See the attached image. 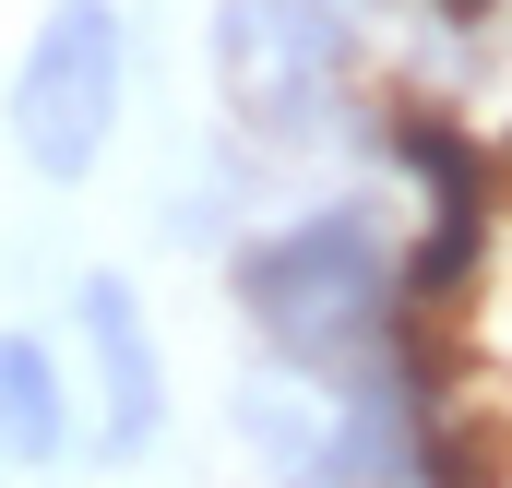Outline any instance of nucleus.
I'll return each instance as SVG.
<instances>
[{
  "label": "nucleus",
  "instance_id": "obj_4",
  "mask_svg": "<svg viewBox=\"0 0 512 488\" xmlns=\"http://www.w3.org/2000/svg\"><path fill=\"white\" fill-rule=\"evenodd\" d=\"M60 322H72V381H84V453L108 477L155 465L167 417H179V369H167V334H155L143 286L120 262H84L72 298H60Z\"/></svg>",
  "mask_w": 512,
  "mask_h": 488
},
{
  "label": "nucleus",
  "instance_id": "obj_7",
  "mask_svg": "<svg viewBox=\"0 0 512 488\" xmlns=\"http://www.w3.org/2000/svg\"><path fill=\"white\" fill-rule=\"evenodd\" d=\"M346 24H370V48H382V24H393V0H334Z\"/></svg>",
  "mask_w": 512,
  "mask_h": 488
},
{
  "label": "nucleus",
  "instance_id": "obj_1",
  "mask_svg": "<svg viewBox=\"0 0 512 488\" xmlns=\"http://www.w3.org/2000/svg\"><path fill=\"white\" fill-rule=\"evenodd\" d=\"M227 298L262 358L334 381L405 322V203L358 179V191H310V203L251 215L227 250Z\"/></svg>",
  "mask_w": 512,
  "mask_h": 488
},
{
  "label": "nucleus",
  "instance_id": "obj_2",
  "mask_svg": "<svg viewBox=\"0 0 512 488\" xmlns=\"http://www.w3.org/2000/svg\"><path fill=\"white\" fill-rule=\"evenodd\" d=\"M203 72H215L227 131L251 143L262 167L334 155L370 120V24H346L334 0H215Z\"/></svg>",
  "mask_w": 512,
  "mask_h": 488
},
{
  "label": "nucleus",
  "instance_id": "obj_5",
  "mask_svg": "<svg viewBox=\"0 0 512 488\" xmlns=\"http://www.w3.org/2000/svg\"><path fill=\"white\" fill-rule=\"evenodd\" d=\"M227 429L262 465V488H334V381H310L286 358H251L239 393H227Z\"/></svg>",
  "mask_w": 512,
  "mask_h": 488
},
{
  "label": "nucleus",
  "instance_id": "obj_6",
  "mask_svg": "<svg viewBox=\"0 0 512 488\" xmlns=\"http://www.w3.org/2000/svg\"><path fill=\"white\" fill-rule=\"evenodd\" d=\"M0 453L12 477L84 465V381H72V346L36 322H0Z\"/></svg>",
  "mask_w": 512,
  "mask_h": 488
},
{
  "label": "nucleus",
  "instance_id": "obj_3",
  "mask_svg": "<svg viewBox=\"0 0 512 488\" xmlns=\"http://www.w3.org/2000/svg\"><path fill=\"white\" fill-rule=\"evenodd\" d=\"M131 131V12L120 0H48L12 84H0V143L36 191H84Z\"/></svg>",
  "mask_w": 512,
  "mask_h": 488
},
{
  "label": "nucleus",
  "instance_id": "obj_8",
  "mask_svg": "<svg viewBox=\"0 0 512 488\" xmlns=\"http://www.w3.org/2000/svg\"><path fill=\"white\" fill-rule=\"evenodd\" d=\"M0 488H12V453H0Z\"/></svg>",
  "mask_w": 512,
  "mask_h": 488
}]
</instances>
